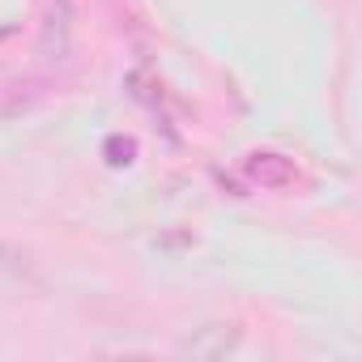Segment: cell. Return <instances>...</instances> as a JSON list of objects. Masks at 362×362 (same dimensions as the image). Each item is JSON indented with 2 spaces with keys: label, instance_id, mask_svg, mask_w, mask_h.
<instances>
[{
  "label": "cell",
  "instance_id": "3957f363",
  "mask_svg": "<svg viewBox=\"0 0 362 362\" xmlns=\"http://www.w3.org/2000/svg\"><path fill=\"white\" fill-rule=\"evenodd\" d=\"M243 170H247L252 184H260V188H269V192H286V188L298 184V166H294L290 158H281V153H269V149L247 153Z\"/></svg>",
  "mask_w": 362,
  "mask_h": 362
},
{
  "label": "cell",
  "instance_id": "277c9868",
  "mask_svg": "<svg viewBox=\"0 0 362 362\" xmlns=\"http://www.w3.org/2000/svg\"><path fill=\"white\" fill-rule=\"evenodd\" d=\"M43 86L35 77H22V73H9L0 69V115H22L39 103Z\"/></svg>",
  "mask_w": 362,
  "mask_h": 362
},
{
  "label": "cell",
  "instance_id": "6da1fadb",
  "mask_svg": "<svg viewBox=\"0 0 362 362\" xmlns=\"http://www.w3.org/2000/svg\"><path fill=\"white\" fill-rule=\"evenodd\" d=\"M73 30H77V0H47L39 26V56L47 64L73 60Z\"/></svg>",
  "mask_w": 362,
  "mask_h": 362
},
{
  "label": "cell",
  "instance_id": "7a4b0ae2",
  "mask_svg": "<svg viewBox=\"0 0 362 362\" xmlns=\"http://www.w3.org/2000/svg\"><path fill=\"white\" fill-rule=\"evenodd\" d=\"M239 341H243V324H239V320H205L201 328H192L184 341L175 345V354L201 358V362H218V358L235 354Z\"/></svg>",
  "mask_w": 362,
  "mask_h": 362
}]
</instances>
